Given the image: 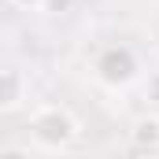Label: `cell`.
<instances>
[{"mask_svg":"<svg viewBox=\"0 0 159 159\" xmlns=\"http://www.w3.org/2000/svg\"><path fill=\"white\" fill-rule=\"evenodd\" d=\"M26 100H30V78H26L19 67L7 63V67L0 70V111L11 115V111H19Z\"/></svg>","mask_w":159,"mask_h":159,"instance_id":"3","label":"cell"},{"mask_svg":"<svg viewBox=\"0 0 159 159\" xmlns=\"http://www.w3.org/2000/svg\"><path fill=\"white\" fill-rule=\"evenodd\" d=\"M144 74V67H141V56L129 48V44H104L100 52H96V59H93V78L100 81L104 89H111V93H122V89H129V85H137Z\"/></svg>","mask_w":159,"mask_h":159,"instance_id":"2","label":"cell"},{"mask_svg":"<svg viewBox=\"0 0 159 159\" xmlns=\"http://www.w3.org/2000/svg\"><path fill=\"white\" fill-rule=\"evenodd\" d=\"M70 7H74V0H44L41 11H44V15H67Z\"/></svg>","mask_w":159,"mask_h":159,"instance_id":"5","label":"cell"},{"mask_svg":"<svg viewBox=\"0 0 159 159\" xmlns=\"http://www.w3.org/2000/svg\"><path fill=\"white\" fill-rule=\"evenodd\" d=\"M144 100H152V104H159V70L144 78Z\"/></svg>","mask_w":159,"mask_h":159,"instance_id":"6","label":"cell"},{"mask_svg":"<svg viewBox=\"0 0 159 159\" xmlns=\"http://www.w3.org/2000/svg\"><path fill=\"white\" fill-rule=\"evenodd\" d=\"M11 7H22V11H41L44 7V0H7Z\"/></svg>","mask_w":159,"mask_h":159,"instance_id":"7","label":"cell"},{"mask_svg":"<svg viewBox=\"0 0 159 159\" xmlns=\"http://www.w3.org/2000/svg\"><path fill=\"white\" fill-rule=\"evenodd\" d=\"M129 141L137 152H159V115H141V119L129 126Z\"/></svg>","mask_w":159,"mask_h":159,"instance_id":"4","label":"cell"},{"mask_svg":"<svg viewBox=\"0 0 159 159\" xmlns=\"http://www.w3.org/2000/svg\"><path fill=\"white\" fill-rule=\"evenodd\" d=\"M30 137L41 152H67L81 137V122L63 104H41L30 115Z\"/></svg>","mask_w":159,"mask_h":159,"instance_id":"1","label":"cell"}]
</instances>
